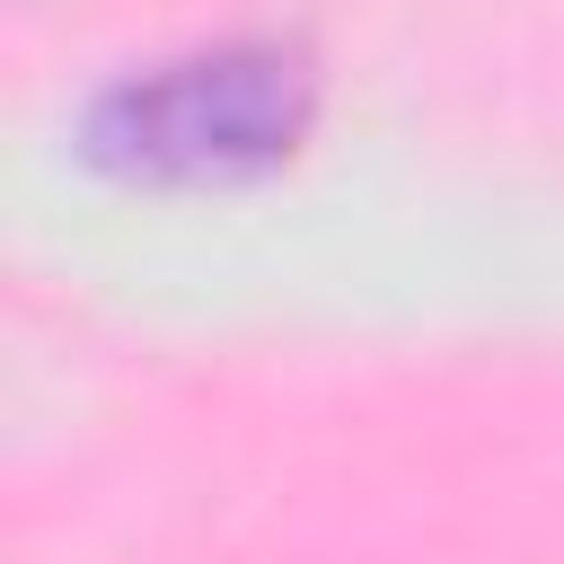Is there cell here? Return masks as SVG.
Segmentation results:
<instances>
[{"instance_id":"6da1fadb","label":"cell","mask_w":564,"mask_h":564,"mask_svg":"<svg viewBox=\"0 0 564 564\" xmlns=\"http://www.w3.org/2000/svg\"><path fill=\"white\" fill-rule=\"evenodd\" d=\"M317 123V62L291 35H220L106 79L79 115L88 167L123 185H247Z\"/></svg>"}]
</instances>
